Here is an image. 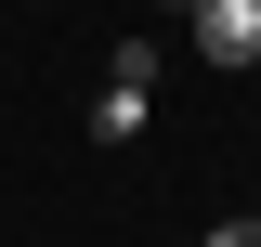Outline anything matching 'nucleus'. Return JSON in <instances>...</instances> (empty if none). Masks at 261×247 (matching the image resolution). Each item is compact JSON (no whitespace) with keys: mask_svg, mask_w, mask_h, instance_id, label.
Masks as SVG:
<instances>
[{"mask_svg":"<svg viewBox=\"0 0 261 247\" xmlns=\"http://www.w3.org/2000/svg\"><path fill=\"white\" fill-rule=\"evenodd\" d=\"M144 117H157V39H118V65H105V91H92V143H144Z\"/></svg>","mask_w":261,"mask_h":247,"instance_id":"f257e3e1","label":"nucleus"},{"mask_svg":"<svg viewBox=\"0 0 261 247\" xmlns=\"http://www.w3.org/2000/svg\"><path fill=\"white\" fill-rule=\"evenodd\" d=\"M196 65H261V0H196Z\"/></svg>","mask_w":261,"mask_h":247,"instance_id":"f03ea898","label":"nucleus"},{"mask_svg":"<svg viewBox=\"0 0 261 247\" xmlns=\"http://www.w3.org/2000/svg\"><path fill=\"white\" fill-rule=\"evenodd\" d=\"M209 247H261V221H222V234H209Z\"/></svg>","mask_w":261,"mask_h":247,"instance_id":"7ed1b4c3","label":"nucleus"},{"mask_svg":"<svg viewBox=\"0 0 261 247\" xmlns=\"http://www.w3.org/2000/svg\"><path fill=\"white\" fill-rule=\"evenodd\" d=\"M144 13H170V26H183V13H196V0H144Z\"/></svg>","mask_w":261,"mask_h":247,"instance_id":"20e7f679","label":"nucleus"}]
</instances>
